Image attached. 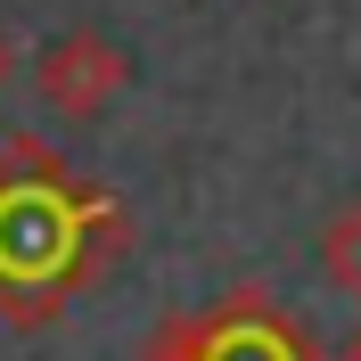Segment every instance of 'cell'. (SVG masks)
Instances as JSON below:
<instances>
[{"instance_id": "obj_1", "label": "cell", "mask_w": 361, "mask_h": 361, "mask_svg": "<svg viewBox=\"0 0 361 361\" xmlns=\"http://www.w3.org/2000/svg\"><path fill=\"white\" fill-rule=\"evenodd\" d=\"M123 238H132L123 205L74 180L49 140L0 148V312L17 329L58 320V304L107 255H123Z\"/></svg>"}, {"instance_id": "obj_2", "label": "cell", "mask_w": 361, "mask_h": 361, "mask_svg": "<svg viewBox=\"0 0 361 361\" xmlns=\"http://www.w3.org/2000/svg\"><path fill=\"white\" fill-rule=\"evenodd\" d=\"M148 361H320V353L288 329V312L263 288H247L222 312H189V320L173 312L148 345Z\"/></svg>"}, {"instance_id": "obj_3", "label": "cell", "mask_w": 361, "mask_h": 361, "mask_svg": "<svg viewBox=\"0 0 361 361\" xmlns=\"http://www.w3.org/2000/svg\"><path fill=\"white\" fill-rule=\"evenodd\" d=\"M132 82V58L123 42H107L99 25H74L58 33L49 49H33V90H42L49 115H66V123H90V115H107Z\"/></svg>"}, {"instance_id": "obj_4", "label": "cell", "mask_w": 361, "mask_h": 361, "mask_svg": "<svg viewBox=\"0 0 361 361\" xmlns=\"http://www.w3.org/2000/svg\"><path fill=\"white\" fill-rule=\"evenodd\" d=\"M320 263H329V279H337L345 295H361V197H345L337 214H329V230H320Z\"/></svg>"}, {"instance_id": "obj_5", "label": "cell", "mask_w": 361, "mask_h": 361, "mask_svg": "<svg viewBox=\"0 0 361 361\" xmlns=\"http://www.w3.org/2000/svg\"><path fill=\"white\" fill-rule=\"evenodd\" d=\"M17 58H25V49H17V33H8V25H0V90L17 82Z\"/></svg>"}, {"instance_id": "obj_6", "label": "cell", "mask_w": 361, "mask_h": 361, "mask_svg": "<svg viewBox=\"0 0 361 361\" xmlns=\"http://www.w3.org/2000/svg\"><path fill=\"white\" fill-rule=\"evenodd\" d=\"M337 361H361V329H353V337H345V345H337Z\"/></svg>"}]
</instances>
